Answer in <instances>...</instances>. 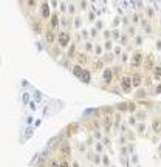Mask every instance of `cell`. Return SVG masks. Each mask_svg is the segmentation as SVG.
Segmentation results:
<instances>
[{
    "instance_id": "1",
    "label": "cell",
    "mask_w": 161,
    "mask_h": 167,
    "mask_svg": "<svg viewBox=\"0 0 161 167\" xmlns=\"http://www.w3.org/2000/svg\"><path fill=\"white\" fill-rule=\"evenodd\" d=\"M144 53L141 50H135V53L132 54L130 57V63H132V68L133 70H138L139 67H143L144 65Z\"/></svg>"
},
{
    "instance_id": "2",
    "label": "cell",
    "mask_w": 161,
    "mask_h": 167,
    "mask_svg": "<svg viewBox=\"0 0 161 167\" xmlns=\"http://www.w3.org/2000/svg\"><path fill=\"white\" fill-rule=\"evenodd\" d=\"M57 44L61 48H68L71 45V34L68 31H59L57 33Z\"/></svg>"
},
{
    "instance_id": "3",
    "label": "cell",
    "mask_w": 161,
    "mask_h": 167,
    "mask_svg": "<svg viewBox=\"0 0 161 167\" xmlns=\"http://www.w3.org/2000/svg\"><path fill=\"white\" fill-rule=\"evenodd\" d=\"M119 85L124 93H130L132 88H133V84H132V74H122L121 80H119Z\"/></svg>"
},
{
    "instance_id": "4",
    "label": "cell",
    "mask_w": 161,
    "mask_h": 167,
    "mask_svg": "<svg viewBox=\"0 0 161 167\" xmlns=\"http://www.w3.org/2000/svg\"><path fill=\"white\" fill-rule=\"evenodd\" d=\"M155 67H157V65H155L153 54H152V53H150V54H146V57H144V68H146L147 71H153Z\"/></svg>"
},
{
    "instance_id": "5",
    "label": "cell",
    "mask_w": 161,
    "mask_h": 167,
    "mask_svg": "<svg viewBox=\"0 0 161 167\" xmlns=\"http://www.w3.org/2000/svg\"><path fill=\"white\" fill-rule=\"evenodd\" d=\"M59 25H61V20H59V13L57 11H53L51 17H50V26H48V28L53 30V31H56L59 28Z\"/></svg>"
},
{
    "instance_id": "6",
    "label": "cell",
    "mask_w": 161,
    "mask_h": 167,
    "mask_svg": "<svg viewBox=\"0 0 161 167\" xmlns=\"http://www.w3.org/2000/svg\"><path fill=\"white\" fill-rule=\"evenodd\" d=\"M44 39H45V42L47 44H54V42L57 40V36H56V33L53 30H50V28H45V33H44Z\"/></svg>"
},
{
    "instance_id": "7",
    "label": "cell",
    "mask_w": 161,
    "mask_h": 167,
    "mask_svg": "<svg viewBox=\"0 0 161 167\" xmlns=\"http://www.w3.org/2000/svg\"><path fill=\"white\" fill-rule=\"evenodd\" d=\"M51 11H50V3H47L44 2L40 5V17L42 19H48V17H51Z\"/></svg>"
},
{
    "instance_id": "8",
    "label": "cell",
    "mask_w": 161,
    "mask_h": 167,
    "mask_svg": "<svg viewBox=\"0 0 161 167\" xmlns=\"http://www.w3.org/2000/svg\"><path fill=\"white\" fill-rule=\"evenodd\" d=\"M102 80L105 82V85L112 84V80H113V70H112V68H104V71H102Z\"/></svg>"
},
{
    "instance_id": "9",
    "label": "cell",
    "mask_w": 161,
    "mask_h": 167,
    "mask_svg": "<svg viewBox=\"0 0 161 167\" xmlns=\"http://www.w3.org/2000/svg\"><path fill=\"white\" fill-rule=\"evenodd\" d=\"M31 28H33V31L36 34L45 33V30L42 28V22H40V20H31Z\"/></svg>"
},
{
    "instance_id": "10",
    "label": "cell",
    "mask_w": 161,
    "mask_h": 167,
    "mask_svg": "<svg viewBox=\"0 0 161 167\" xmlns=\"http://www.w3.org/2000/svg\"><path fill=\"white\" fill-rule=\"evenodd\" d=\"M139 16H141V26H143V30H144V33H147V34H152V25H150L149 23V20L146 19V17H144V16L143 14H139Z\"/></svg>"
},
{
    "instance_id": "11",
    "label": "cell",
    "mask_w": 161,
    "mask_h": 167,
    "mask_svg": "<svg viewBox=\"0 0 161 167\" xmlns=\"http://www.w3.org/2000/svg\"><path fill=\"white\" fill-rule=\"evenodd\" d=\"M141 82H143V74L139 73V71H135L132 74V84H133V87H139L141 85Z\"/></svg>"
},
{
    "instance_id": "12",
    "label": "cell",
    "mask_w": 161,
    "mask_h": 167,
    "mask_svg": "<svg viewBox=\"0 0 161 167\" xmlns=\"http://www.w3.org/2000/svg\"><path fill=\"white\" fill-rule=\"evenodd\" d=\"M70 155H71V147H70V144H64L61 147V156H62V158H65V159H68Z\"/></svg>"
},
{
    "instance_id": "13",
    "label": "cell",
    "mask_w": 161,
    "mask_h": 167,
    "mask_svg": "<svg viewBox=\"0 0 161 167\" xmlns=\"http://www.w3.org/2000/svg\"><path fill=\"white\" fill-rule=\"evenodd\" d=\"M112 125H113V122H112V118H110V115H105V118H104V121H102V127L105 128V132H107V133L110 132V128H112Z\"/></svg>"
},
{
    "instance_id": "14",
    "label": "cell",
    "mask_w": 161,
    "mask_h": 167,
    "mask_svg": "<svg viewBox=\"0 0 161 167\" xmlns=\"http://www.w3.org/2000/svg\"><path fill=\"white\" fill-rule=\"evenodd\" d=\"M152 132L155 133V135H158V133H161V119H153L152 121Z\"/></svg>"
},
{
    "instance_id": "15",
    "label": "cell",
    "mask_w": 161,
    "mask_h": 167,
    "mask_svg": "<svg viewBox=\"0 0 161 167\" xmlns=\"http://www.w3.org/2000/svg\"><path fill=\"white\" fill-rule=\"evenodd\" d=\"M78 62H79V65H85V63L88 62V57H87V54L85 53H78Z\"/></svg>"
},
{
    "instance_id": "16",
    "label": "cell",
    "mask_w": 161,
    "mask_h": 167,
    "mask_svg": "<svg viewBox=\"0 0 161 167\" xmlns=\"http://www.w3.org/2000/svg\"><path fill=\"white\" fill-rule=\"evenodd\" d=\"M67 56H68V57H74V56H78V53H76V44H71V45L68 47Z\"/></svg>"
},
{
    "instance_id": "17",
    "label": "cell",
    "mask_w": 161,
    "mask_h": 167,
    "mask_svg": "<svg viewBox=\"0 0 161 167\" xmlns=\"http://www.w3.org/2000/svg\"><path fill=\"white\" fill-rule=\"evenodd\" d=\"M152 74H153V79L161 80V65H157V67H155L153 71H152Z\"/></svg>"
},
{
    "instance_id": "18",
    "label": "cell",
    "mask_w": 161,
    "mask_h": 167,
    "mask_svg": "<svg viewBox=\"0 0 161 167\" xmlns=\"http://www.w3.org/2000/svg\"><path fill=\"white\" fill-rule=\"evenodd\" d=\"M82 71H84V70H82V67H80L79 63H76V65L73 67V74H74V76L80 78V74H82Z\"/></svg>"
},
{
    "instance_id": "19",
    "label": "cell",
    "mask_w": 161,
    "mask_h": 167,
    "mask_svg": "<svg viewBox=\"0 0 161 167\" xmlns=\"http://www.w3.org/2000/svg\"><path fill=\"white\" fill-rule=\"evenodd\" d=\"M84 53H85V54H90V53H95L93 51V44H92V42H85V45H84Z\"/></svg>"
},
{
    "instance_id": "20",
    "label": "cell",
    "mask_w": 161,
    "mask_h": 167,
    "mask_svg": "<svg viewBox=\"0 0 161 167\" xmlns=\"http://www.w3.org/2000/svg\"><path fill=\"white\" fill-rule=\"evenodd\" d=\"M93 63H95L93 70H102V71H104V61H101V59H96Z\"/></svg>"
},
{
    "instance_id": "21",
    "label": "cell",
    "mask_w": 161,
    "mask_h": 167,
    "mask_svg": "<svg viewBox=\"0 0 161 167\" xmlns=\"http://www.w3.org/2000/svg\"><path fill=\"white\" fill-rule=\"evenodd\" d=\"M146 116H147V113L144 111V110H138V111H136V115H135L136 119H139V121L143 119V122H144V119H146Z\"/></svg>"
},
{
    "instance_id": "22",
    "label": "cell",
    "mask_w": 161,
    "mask_h": 167,
    "mask_svg": "<svg viewBox=\"0 0 161 167\" xmlns=\"http://www.w3.org/2000/svg\"><path fill=\"white\" fill-rule=\"evenodd\" d=\"M113 59H115V54H113L112 51H107V54L102 56V61H104V62H105V61H107V62H112Z\"/></svg>"
},
{
    "instance_id": "23",
    "label": "cell",
    "mask_w": 161,
    "mask_h": 167,
    "mask_svg": "<svg viewBox=\"0 0 161 167\" xmlns=\"http://www.w3.org/2000/svg\"><path fill=\"white\" fill-rule=\"evenodd\" d=\"M118 39H121V33H119V30L113 28L112 30V40H118Z\"/></svg>"
},
{
    "instance_id": "24",
    "label": "cell",
    "mask_w": 161,
    "mask_h": 167,
    "mask_svg": "<svg viewBox=\"0 0 161 167\" xmlns=\"http://www.w3.org/2000/svg\"><path fill=\"white\" fill-rule=\"evenodd\" d=\"M68 13H70V16H74L76 17V5L74 3H68Z\"/></svg>"
},
{
    "instance_id": "25",
    "label": "cell",
    "mask_w": 161,
    "mask_h": 167,
    "mask_svg": "<svg viewBox=\"0 0 161 167\" xmlns=\"http://www.w3.org/2000/svg\"><path fill=\"white\" fill-rule=\"evenodd\" d=\"M112 53L115 54V57H118V56H121L124 51H122V47H121V45H116V47L113 48V51H112Z\"/></svg>"
},
{
    "instance_id": "26",
    "label": "cell",
    "mask_w": 161,
    "mask_h": 167,
    "mask_svg": "<svg viewBox=\"0 0 161 167\" xmlns=\"http://www.w3.org/2000/svg\"><path fill=\"white\" fill-rule=\"evenodd\" d=\"M80 25H82V19H80V16H76L73 20V26L74 28H80Z\"/></svg>"
},
{
    "instance_id": "27",
    "label": "cell",
    "mask_w": 161,
    "mask_h": 167,
    "mask_svg": "<svg viewBox=\"0 0 161 167\" xmlns=\"http://www.w3.org/2000/svg\"><path fill=\"white\" fill-rule=\"evenodd\" d=\"M90 71H87V70H84V71H82V74H80V78L79 79H82L84 80V82H90Z\"/></svg>"
},
{
    "instance_id": "28",
    "label": "cell",
    "mask_w": 161,
    "mask_h": 167,
    "mask_svg": "<svg viewBox=\"0 0 161 167\" xmlns=\"http://www.w3.org/2000/svg\"><path fill=\"white\" fill-rule=\"evenodd\" d=\"M116 109H118V111H126V110H129V102H122V104H119V105H116Z\"/></svg>"
},
{
    "instance_id": "29",
    "label": "cell",
    "mask_w": 161,
    "mask_h": 167,
    "mask_svg": "<svg viewBox=\"0 0 161 167\" xmlns=\"http://www.w3.org/2000/svg\"><path fill=\"white\" fill-rule=\"evenodd\" d=\"M127 34L129 36H133V37L136 36V30H135V26H133V25H129L127 26Z\"/></svg>"
},
{
    "instance_id": "30",
    "label": "cell",
    "mask_w": 161,
    "mask_h": 167,
    "mask_svg": "<svg viewBox=\"0 0 161 167\" xmlns=\"http://www.w3.org/2000/svg\"><path fill=\"white\" fill-rule=\"evenodd\" d=\"M129 44V34H122L121 36V42H119V45L121 47H124V45H127Z\"/></svg>"
},
{
    "instance_id": "31",
    "label": "cell",
    "mask_w": 161,
    "mask_h": 167,
    "mask_svg": "<svg viewBox=\"0 0 161 167\" xmlns=\"http://www.w3.org/2000/svg\"><path fill=\"white\" fill-rule=\"evenodd\" d=\"M146 16H147L149 19H152L153 16H155V11H153L152 6H147V8H146Z\"/></svg>"
},
{
    "instance_id": "32",
    "label": "cell",
    "mask_w": 161,
    "mask_h": 167,
    "mask_svg": "<svg viewBox=\"0 0 161 167\" xmlns=\"http://www.w3.org/2000/svg\"><path fill=\"white\" fill-rule=\"evenodd\" d=\"M95 149H96V153H102L104 152V144L102 142H96Z\"/></svg>"
},
{
    "instance_id": "33",
    "label": "cell",
    "mask_w": 161,
    "mask_h": 167,
    "mask_svg": "<svg viewBox=\"0 0 161 167\" xmlns=\"http://www.w3.org/2000/svg\"><path fill=\"white\" fill-rule=\"evenodd\" d=\"M95 56H102V47L101 45H95Z\"/></svg>"
},
{
    "instance_id": "34",
    "label": "cell",
    "mask_w": 161,
    "mask_h": 167,
    "mask_svg": "<svg viewBox=\"0 0 161 167\" xmlns=\"http://www.w3.org/2000/svg\"><path fill=\"white\" fill-rule=\"evenodd\" d=\"M136 127H138V133L139 135H143L144 132H146V124H144V122H139Z\"/></svg>"
},
{
    "instance_id": "35",
    "label": "cell",
    "mask_w": 161,
    "mask_h": 167,
    "mask_svg": "<svg viewBox=\"0 0 161 167\" xmlns=\"http://www.w3.org/2000/svg\"><path fill=\"white\" fill-rule=\"evenodd\" d=\"M143 42H144V37L143 36H135V45L136 47H141Z\"/></svg>"
},
{
    "instance_id": "36",
    "label": "cell",
    "mask_w": 161,
    "mask_h": 167,
    "mask_svg": "<svg viewBox=\"0 0 161 167\" xmlns=\"http://www.w3.org/2000/svg\"><path fill=\"white\" fill-rule=\"evenodd\" d=\"M129 125H130V127H136V125H138L135 116H129Z\"/></svg>"
},
{
    "instance_id": "37",
    "label": "cell",
    "mask_w": 161,
    "mask_h": 167,
    "mask_svg": "<svg viewBox=\"0 0 161 167\" xmlns=\"http://www.w3.org/2000/svg\"><path fill=\"white\" fill-rule=\"evenodd\" d=\"M104 47H105V50H109V51H110V50L113 51V48H115V47H113V42H112V40H105Z\"/></svg>"
},
{
    "instance_id": "38",
    "label": "cell",
    "mask_w": 161,
    "mask_h": 167,
    "mask_svg": "<svg viewBox=\"0 0 161 167\" xmlns=\"http://www.w3.org/2000/svg\"><path fill=\"white\" fill-rule=\"evenodd\" d=\"M61 167H71V164H70V161H68V159L62 158V159H61Z\"/></svg>"
},
{
    "instance_id": "39",
    "label": "cell",
    "mask_w": 161,
    "mask_h": 167,
    "mask_svg": "<svg viewBox=\"0 0 161 167\" xmlns=\"http://www.w3.org/2000/svg\"><path fill=\"white\" fill-rule=\"evenodd\" d=\"M59 6H61V11L64 13V16H67V14H65V11H67V6H68V3H67V2H62L61 5H59Z\"/></svg>"
},
{
    "instance_id": "40",
    "label": "cell",
    "mask_w": 161,
    "mask_h": 167,
    "mask_svg": "<svg viewBox=\"0 0 161 167\" xmlns=\"http://www.w3.org/2000/svg\"><path fill=\"white\" fill-rule=\"evenodd\" d=\"M139 19H141V16H138V13H133V14H132V22H133V23H138Z\"/></svg>"
},
{
    "instance_id": "41",
    "label": "cell",
    "mask_w": 161,
    "mask_h": 167,
    "mask_svg": "<svg viewBox=\"0 0 161 167\" xmlns=\"http://www.w3.org/2000/svg\"><path fill=\"white\" fill-rule=\"evenodd\" d=\"M101 142H102V144L105 145V147H110V144H112V142H110V138H109V136H104V139H102V141H101Z\"/></svg>"
},
{
    "instance_id": "42",
    "label": "cell",
    "mask_w": 161,
    "mask_h": 167,
    "mask_svg": "<svg viewBox=\"0 0 161 167\" xmlns=\"http://www.w3.org/2000/svg\"><path fill=\"white\" fill-rule=\"evenodd\" d=\"M102 164H104V166H109V164H110L109 155H102Z\"/></svg>"
},
{
    "instance_id": "43",
    "label": "cell",
    "mask_w": 161,
    "mask_h": 167,
    "mask_svg": "<svg viewBox=\"0 0 161 167\" xmlns=\"http://www.w3.org/2000/svg\"><path fill=\"white\" fill-rule=\"evenodd\" d=\"M50 167H61V161H57V159H51Z\"/></svg>"
},
{
    "instance_id": "44",
    "label": "cell",
    "mask_w": 161,
    "mask_h": 167,
    "mask_svg": "<svg viewBox=\"0 0 161 167\" xmlns=\"http://www.w3.org/2000/svg\"><path fill=\"white\" fill-rule=\"evenodd\" d=\"M36 2H34V0H30V2H26V6H28V8H34L36 6Z\"/></svg>"
},
{
    "instance_id": "45",
    "label": "cell",
    "mask_w": 161,
    "mask_h": 167,
    "mask_svg": "<svg viewBox=\"0 0 161 167\" xmlns=\"http://www.w3.org/2000/svg\"><path fill=\"white\" fill-rule=\"evenodd\" d=\"M80 34L84 36V39L88 42V33H87V30H80Z\"/></svg>"
},
{
    "instance_id": "46",
    "label": "cell",
    "mask_w": 161,
    "mask_h": 167,
    "mask_svg": "<svg viewBox=\"0 0 161 167\" xmlns=\"http://www.w3.org/2000/svg\"><path fill=\"white\" fill-rule=\"evenodd\" d=\"M127 57H129V50L127 51H124V53H122V62H127Z\"/></svg>"
},
{
    "instance_id": "47",
    "label": "cell",
    "mask_w": 161,
    "mask_h": 167,
    "mask_svg": "<svg viewBox=\"0 0 161 167\" xmlns=\"http://www.w3.org/2000/svg\"><path fill=\"white\" fill-rule=\"evenodd\" d=\"M79 152L80 153H85L87 150H85V144H79Z\"/></svg>"
},
{
    "instance_id": "48",
    "label": "cell",
    "mask_w": 161,
    "mask_h": 167,
    "mask_svg": "<svg viewBox=\"0 0 161 167\" xmlns=\"http://www.w3.org/2000/svg\"><path fill=\"white\" fill-rule=\"evenodd\" d=\"M132 161H133V164H136V166H138V155L133 153V155H132Z\"/></svg>"
},
{
    "instance_id": "49",
    "label": "cell",
    "mask_w": 161,
    "mask_h": 167,
    "mask_svg": "<svg viewBox=\"0 0 161 167\" xmlns=\"http://www.w3.org/2000/svg\"><path fill=\"white\" fill-rule=\"evenodd\" d=\"M90 33H92L93 37H96V36H98V30H96V28H92V30H90Z\"/></svg>"
},
{
    "instance_id": "50",
    "label": "cell",
    "mask_w": 161,
    "mask_h": 167,
    "mask_svg": "<svg viewBox=\"0 0 161 167\" xmlns=\"http://www.w3.org/2000/svg\"><path fill=\"white\" fill-rule=\"evenodd\" d=\"M50 6H51V8H54V9H57L59 3H57V2H51V3H50Z\"/></svg>"
},
{
    "instance_id": "51",
    "label": "cell",
    "mask_w": 161,
    "mask_h": 167,
    "mask_svg": "<svg viewBox=\"0 0 161 167\" xmlns=\"http://www.w3.org/2000/svg\"><path fill=\"white\" fill-rule=\"evenodd\" d=\"M155 47H157V50H161V40H160V39L155 42Z\"/></svg>"
},
{
    "instance_id": "52",
    "label": "cell",
    "mask_w": 161,
    "mask_h": 167,
    "mask_svg": "<svg viewBox=\"0 0 161 167\" xmlns=\"http://www.w3.org/2000/svg\"><path fill=\"white\" fill-rule=\"evenodd\" d=\"M119 22H121V19L119 17H115V20H113V25L116 26V25H119Z\"/></svg>"
},
{
    "instance_id": "53",
    "label": "cell",
    "mask_w": 161,
    "mask_h": 167,
    "mask_svg": "<svg viewBox=\"0 0 161 167\" xmlns=\"http://www.w3.org/2000/svg\"><path fill=\"white\" fill-rule=\"evenodd\" d=\"M87 6H88V3H87V2H82V3H80V8H82V9H85Z\"/></svg>"
},
{
    "instance_id": "54",
    "label": "cell",
    "mask_w": 161,
    "mask_h": 167,
    "mask_svg": "<svg viewBox=\"0 0 161 167\" xmlns=\"http://www.w3.org/2000/svg\"><path fill=\"white\" fill-rule=\"evenodd\" d=\"M127 141H126V136H121V139H119V144H126Z\"/></svg>"
},
{
    "instance_id": "55",
    "label": "cell",
    "mask_w": 161,
    "mask_h": 167,
    "mask_svg": "<svg viewBox=\"0 0 161 167\" xmlns=\"http://www.w3.org/2000/svg\"><path fill=\"white\" fill-rule=\"evenodd\" d=\"M133 149H135V147H133V144H129V152L133 153Z\"/></svg>"
},
{
    "instance_id": "56",
    "label": "cell",
    "mask_w": 161,
    "mask_h": 167,
    "mask_svg": "<svg viewBox=\"0 0 161 167\" xmlns=\"http://www.w3.org/2000/svg\"><path fill=\"white\" fill-rule=\"evenodd\" d=\"M88 17H90V20H95V19H96V16H95V13H90Z\"/></svg>"
},
{
    "instance_id": "57",
    "label": "cell",
    "mask_w": 161,
    "mask_h": 167,
    "mask_svg": "<svg viewBox=\"0 0 161 167\" xmlns=\"http://www.w3.org/2000/svg\"><path fill=\"white\" fill-rule=\"evenodd\" d=\"M155 93H161V85H158L157 90H155Z\"/></svg>"
},
{
    "instance_id": "58",
    "label": "cell",
    "mask_w": 161,
    "mask_h": 167,
    "mask_svg": "<svg viewBox=\"0 0 161 167\" xmlns=\"http://www.w3.org/2000/svg\"><path fill=\"white\" fill-rule=\"evenodd\" d=\"M96 28H98V30L102 28V22H98V26H96Z\"/></svg>"
},
{
    "instance_id": "59",
    "label": "cell",
    "mask_w": 161,
    "mask_h": 167,
    "mask_svg": "<svg viewBox=\"0 0 161 167\" xmlns=\"http://www.w3.org/2000/svg\"><path fill=\"white\" fill-rule=\"evenodd\" d=\"M71 167H79V164H78V161H73V166Z\"/></svg>"
},
{
    "instance_id": "60",
    "label": "cell",
    "mask_w": 161,
    "mask_h": 167,
    "mask_svg": "<svg viewBox=\"0 0 161 167\" xmlns=\"http://www.w3.org/2000/svg\"><path fill=\"white\" fill-rule=\"evenodd\" d=\"M158 150H160V152H161V145H160V147H158Z\"/></svg>"
},
{
    "instance_id": "61",
    "label": "cell",
    "mask_w": 161,
    "mask_h": 167,
    "mask_svg": "<svg viewBox=\"0 0 161 167\" xmlns=\"http://www.w3.org/2000/svg\"><path fill=\"white\" fill-rule=\"evenodd\" d=\"M160 25H161V17H160Z\"/></svg>"
},
{
    "instance_id": "62",
    "label": "cell",
    "mask_w": 161,
    "mask_h": 167,
    "mask_svg": "<svg viewBox=\"0 0 161 167\" xmlns=\"http://www.w3.org/2000/svg\"><path fill=\"white\" fill-rule=\"evenodd\" d=\"M136 167H139V166H136Z\"/></svg>"
}]
</instances>
